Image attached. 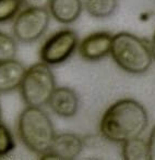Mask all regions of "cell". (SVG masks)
Instances as JSON below:
<instances>
[{
    "label": "cell",
    "mask_w": 155,
    "mask_h": 160,
    "mask_svg": "<svg viewBox=\"0 0 155 160\" xmlns=\"http://www.w3.org/2000/svg\"><path fill=\"white\" fill-rule=\"evenodd\" d=\"M149 123L145 108L133 99L116 101L104 112L100 123L103 137L114 143L138 137L144 132Z\"/></svg>",
    "instance_id": "obj_1"
},
{
    "label": "cell",
    "mask_w": 155,
    "mask_h": 160,
    "mask_svg": "<svg viewBox=\"0 0 155 160\" xmlns=\"http://www.w3.org/2000/svg\"><path fill=\"white\" fill-rule=\"evenodd\" d=\"M18 134L23 145L39 156L50 149L56 136L51 119L39 107H28L20 113Z\"/></svg>",
    "instance_id": "obj_2"
},
{
    "label": "cell",
    "mask_w": 155,
    "mask_h": 160,
    "mask_svg": "<svg viewBox=\"0 0 155 160\" xmlns=\"http://www.w3.org/2000/svg\"><path fill=\"white\" fill-rule=\"evenodd\" d=\"M111 56L120 69L131 74L144 73L153 62L149 46L136 35L127 32L113 36Z\"/></svg>",
    "instance_id": "obj_3"
},
{
    "label": "cell",
    "mask_w": 155,
    "mask_h": 160,
    "mask_svg": "<svg viewBox=\"0 0 155 160\" xmlns=\"http://www.w3.org/2000/svg\"><path fill=\"white\" fill-rule=\"evenodd\" d=\"M23 101L28 107L48 105L49 99L56 89V80L48 64L39 62L31 65L24 74L20 86Z\"/></svg>",
    "instance_id": "obj_4"
},
{
    "label": "cell",
    "mask_w": 155,
    "mask_h": 160,
    "mask_svg": "<svg viewBox=\"0 0 155 160\" xmlns=\"http://www.w3.org/2000/svg\"><path fill=\"white\" fill-rule=\"evenodd\" d=\"M49 20L50 14L46 9L25 8L14 19L13 35L21 42H34L47 31Z\"/></svg>",
    "instance_id": "obj_5"
},
{
    "label": "cell",
    "mask_w": 155,
    "mask_h": 160,
    "mask_svg": "<svg viewBox=\"0 0 155 160\" xmlns=\"http://www.w3.org/2000/svg\"><path fill=\"white\" fill-rule=\"evenodd\" d=\"M79 45L78 35L71 30H61L53 34L39 50L42 62L48 65L61 64L69 59Z\"/></svg>",
    "instance_id": "obj_6"
},
{
    "label": "cell",
    "mask_w": 155,
    "mask_h": 160,
    "mask_svg": "<svg viewBox=\"0 0 155 160\" xmlns=\"http://www.w3.org/2000/svg\"><path fill=\"white\" fill-rule=\"evenodd\" d=\"M83 149V142L78 135L72 133H62L56 135L50 149L40 159H75Z\"/></svg>",
    "instance_id": "obj_7"
},
{
    "label": "cell",
    "mask_w": 155,
    "mask_h": 160,
    "mask_svg": "<svg viewBox=\"0 0 155 160\" xmlns=\"http://www.w3.org/2000/svg\"><path fill=\"white\" fill-rule=\"evenodd\" d=\"M113 36L106 32H97L86 36L79 45V53L84 60L97 61L111 53Z\"/></svg>",
    "instance_id": "obj_8"
},
{
    "label": "cell",
    "mask_w": 155,
    "mask_h": 160,
    "mask_svg": "<svg viewBox=\"0 0 155 160\" xmlns=\"http://www.w3.org/2000/svg\"><path fill=\"white\" fill-rule=\"evenodd\" d=\"M50 109L62 118H72L79 109V98L69 87H56L48 102Z\"/></svg>",
    "instance_id": "obj_9"
},
{
    "label": "cell",
    "mask_w": 155,
    "mask_h": 160,
    "mask_svg": "<svg viewBox=\"0 0 155 160\" xmlns=\"http://www.w3.org/2000/svg\"><path fill=\"white\" fill-rule=\"evenodd\" d=\"M26 69L15 59L0 62V94L20 88Z\"/></svg>",
    "instance_id": "obj_10"
},
{
    "label": "cell",
    "mask_w": 155,
    "mask_h": 160,
    "mask_svg": "<svg viewBox=\"0 0 155 160\" xmlns=\"http://www.w3.org/2000/svg\"><path fill=\"white\" fill-rule=\"evenodd\" d=\"M49 14L61 24H71L77 21L82 12L81 0H50Z\"/></svg>",
    "instance_id": "obj_11"
},
{
    "label": "cell",
    "mask_w": 155,
    "mask_h": 160,
    "mask_svg": "<svg viewBox=\"0 0 155 160\" xmlns=\"http://www.w3.org/2000/svg\"><path fill=\"white\" fill-rule=\"evenodd\" d=\"M121 152H122V158L125 160L150 159L147 143L139 136L123 142Z\"/></svg>",
    "instance_id": "obj_12"
},
{
    "label": "cell",
    "mask_w": 155,
    "mask_h": 160,
    "mask_svg": "<svg viewBox=\"0 0 155 160\" xmlns=\"http://www.w3.org/2000/svg\"><path fill=\"white\" fill-rule=\"evenodd\" d=\"M85 10L91 17L104 19L111 17L117 8V0H86Z\"/></svg>",
    "instance_id": "obj_13"
},
{
    "label": "cell",
    "mask_w": 155,
    "mask_h": 160,
    "mask_svg": "<svg viewBox=\"0 0 155 160\" xmlns=\"http://www.w3.org/2000/svg\"><path fill=\"white\" fill-rule=\"evenodd\" d=\"M18 52V45L15 39L9 34L0 32V62L12 60Z\"/></svg>",
    "instance_id": "obj_14"
},
{
    "label": "cell",
    "mask_w": 155,
    "mask_h": 160,
    "mask_svg": "<svg viewBox=\"0 0 155 160\" xmlns=\"http://www.w3.org/2000/svg\"><path fill=\"white\" fill-rule=\"evenodd\" d=\"M22 0H0V23L12 21L21 12Z\"/></svg>",
    "instance_id": "obj_15"
},
{
    "label": "cell",
    "mask_w": 155,
    "mask_h": 160,
    "mask_svg": "<svg viewBox=\"0 0 155 160\" xmlns=\"http://www.w3.org/2000/svg\"><path fill=\"white\" fill-rule=\"evenodd\" d=\"M15 147V142L10 130L0 123V158L9 155Z\"/></svg>",
    "instance_id": "obj_16"
},
{
    "label": "cell",
    "mask_w": 155,
    "mask_h": 160,
    "mask_svg": "<svg viewBox=\"0 0 155 160\" xmlns=\"http://www.w3.org/2000/svg\"><path fill=\"white\" fill-rule=\"evenodd\" d=\"M23 6L25 8H32V9H46L49 7L50 0H22Z\"/></svg>",
    "instance_id": "obj_17"
},
{
    "label": "cell",
    "mask_w": 155,
    "mask_h": 160,
    "mask_svg": "<svg viewBox=\"0 0 155 160\" xmlns=\"http://www.w3.org/2000/svg\"><path fill=\"white\" fill-rule=\"evenodd\" d=\"M147 146H149V157L151 160H155V127L152 130L150 134L149 141H147Z\"/></svg>",
    "instance_id": "obj_18"
},
{
    "label": "cell",
    "mask_w": 155,
    "mask_h": 160,
    "mask_svg": "<svg viewBox=\"0 0 155 160\" xmlns=\"http://www.w3.org/2000/svg\"><path fill=\"white\" fill-rule=\"evenodd\" d=\"M152 56H153V59L155 60V33L153 36V39H152V47H151Z\"/></svg>",
    "instance_id": "obj_19"
}]
</instances>
